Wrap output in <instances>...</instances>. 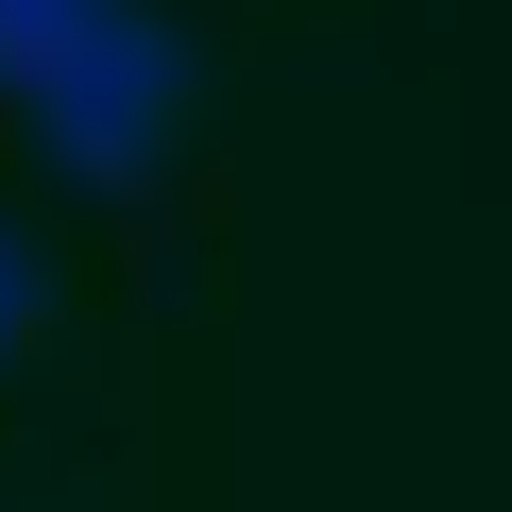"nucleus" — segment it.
<instances>
[{
	"label": "nucleus",
	"mask_w": 512,
	"mask_h": 512,
	"mask_svg": "<svg viewBox=\"0 0 512 512\" xmlns=\"http://www.w3.org/2000/svg\"><path fill=\"white\" fill-rule=\"evenodd\" d=\"M86 18H103V0H0V103H35V86H52V52H69Z\"/></svg>",
	"instance_id": "obj_2"
},
{
	"label": "nucleus",
	"mask_w": 512,
	"mask_h": 512,
	"mask_svg": "<svg viewBox=\"0 0 512 512\" xmlns=\"http://www.w3.org/2000/svg\"><path fill=\"white\" fill-rule=\"evenodd\" d=\"M35 308H52V274H35V239H18V222H0V359H18V342H35Z\"/></svg>",
	"instance_id": "obj_3"
},
{
	"label": "nucleus",
	"mask_w": 512,
	"mask_h": 512,
	"mask_svg": "<svg viewBox=\"0 0 512 512\" xmlns=\"http://www.w3.org/2000/svg\"><path fill=\"white\" fill-rule=\"evenodd\" d=\"M18 120L52 137V171H69V188H137V171L171 154V120H188V35H171V18H137V0H103V18L52 52V86H35Z\"/></svg>",
	"instance_id": "obj_1"
}]
</instances>
